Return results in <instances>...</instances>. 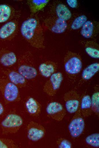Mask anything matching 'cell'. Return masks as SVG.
<instances>
[{"mask_svg":"<svg viewBox=\"0 0 99 148\" xmlns=\"http://www.w3.org/2000/svg\"><path fill=\"white\" fill-rule=\"evenodd\" d=\"M0 90L4 98L7 102H15L19 98L18 87L8 79H0Z\"/></svg>","mask_w":99,"mask_h":148,"instance_id":"cell-5","label":"cell"},{"mask_svg":"<svg viewBox=\"0 0 99 148\" xmlns=\"http://www.w3.org/2000/svg\"><path fill=\"white\" fill-rule=\"evenodd\" d=\"M80 107L71 120L68 129L71 136L73 138L80 136L82 133L85 127V123Z\"/></svg>","mask_w":99,"mask_h":148,"instance_id":"cell-6","label":"cell"},{"mask_svg":"<svg viewBox=\"0 0 99 148\" xmlns=\"http://www.w3.org/2000/svg\"><path fill=\"white\" fill-rule=\"evenodd\" d=\"M20 31L22 36L32 47L44 49V37L43 30L39 20L32 17L22 23Z\"/></svg>","mask_w":99,"mask_h":148,"instance_id":"cell-1","label":"cell"},{"mask_svg":"<svg viewBox=\"0 0 99 148\" xmlns=\"http://www.w3.org/2000/svg\"><path fill=\"white\" fill-rule=\"evenodd\" d=\"M63 79L62 73L56 72L52 75L45 83L43 91L50 96H54L59 88Z\"/></svg>","mask_w":99,"mask_h":148,"instance_id":"cell-7","label":"cell"},{"mask_svg":"<svg viewBox=\"0 0 99 148\" xmlns=\"http://www.w3.org/2000/svg\"><path fill=\"white\" fill-rule=\"evenodd\" d=\"M96 90L91 98V108L92 111L98 116L99 113V92L98 88L96 87Z\"/></svg>","mask_w":99,"mask_h":148,"instance_id":"cell-24","label":"cell"},{"mask_svg":"<svg viewBox=\"0 0 99 148\" xmlns=\"http://www.w3.org/2000/svg\"><path fill=\"white\" fill-rule=\"evenodd\" d=\"M99 30V22L97 21L87 20L81 27L80 33L84 38H93L98 34Z\"/></svg>","mask_w":99,"mask_h":148,"instance_id":"cell-12","label":"cell"},{"mask_svg":"<svg viewBox=\"0 0 99 148\" xmlns=\"http://www.w3.org/2000/svg\"><path fill=\"white\" fill-rule=\"evenodd\" d=\"M99 63L95 62L90 64L82 71L81 82L88 81L92 78L98 71Z\"/></svg>","mask_w":99,"mask_h":148,"instance_id":"cell-20","label":"cell"},{"mask_svg":"<svg viewBox=\"0 0 99 148\" xmlns=\"http://www.w3.org/2000/svg\"><path fill=\"white\" fill-rule=\"evenodd\" d=\"M25 106L28 113L32 116H38L41 111V106L40 103L32 97H30L25 103Z\"/></svg>","mask_w":99,"mask_h":148,"instance_id":"cell-18","label":"cell"},{"mask_svg":"<svg viewBox=\"0 0 99 148\" xmlns=\"http://www.w3.org/2000/svg\"><path fill=\"white\" fill-rule=\"evenodd\" d=\"M4 110L2 104L0 102V115L3 113Z\"/></svg>","mask_w":99,"mask_h":148,"instance_id":"cell-30","label":"cell"},{"mask_svg":"<svg viewBox=\"0 0 99 148\" xmlns=\"http://www.w3.org/2000/svg\"><path fill=\"white\" fill-rule=\"evenodd\" d=\"M28 138L33 141H37L42 138L46 133L44 127L33 121L30 122L26 127Z\"/></svg>","mask_w":99,"mask_h":148,"instance_id":"cell-10","label":"cell"},{"mask_svg":"<svg viewBox=\"0 0 99 148\" xmlns=\"http://www.w3.org/2000/svg\"><path fill=\"white\" fill-rule=\"evenodd\" d=\"M67 111L70 114L75 113L79 108L80 100L79 94L74 90L65 93L63 96Z\"/></svg>","mask_w":99,"mask_h":148,"instance_id":"cell-9","label":"cell"},{"mask_svg":"<svg viewBox=\"0 0 99 148\" xmlns=\"http://www.w3.org/2000/svg\"><path fill=\"white\" fill-rule=\"evenodd\" d=\"M17 24L15 21L7 22L0 28V38L7 39L14 34L17 30Z\"/></svg>","mask_w":99,"mask_h":148,"instance_id":"cell-16","label":"cell"},{"mask_svg":"<svg viewBox=\"0 0 99 148\" xmlns=\"http://www.w3.org/2000/svg\"><path fill=\"white\" fill-rule=\"evenodd\" d=\"M53 16L66 21L69 20L72 17V13L69 9L64 4L58 2L54 5L53 9Z\"/></svg>","mask_w":99,"mask_h":148,"instance_id":"cell-13","label":"cell"},{"mask_svg":"<svg viewBox=\"0 0 99 148\" xmlns=\"http://www.w3.org/2000/svg\"><path fill=\"white\" fill-rule=\"evenodd\" d=\"M57 68V63L51 61H47L40 64L38 70L41 75L46 78L49 77L56 72Z\"/></svg>","mask_w":99,"mask_h":148,"instance_id":"cell-15","label":"cell"},{"mask_svg":"<svg viewBox=\"0 0 99 148\" xmlns=\"http://www.w3.org/2000/svg\"><path fill=\"white\" fill-rule=\"evenodd\" d=\"M46 110L49 117L58 121H61L66 114L63 106L56 102L50 103L46 107Z\"/></svg>","mask_w":99,"mask_h":148,"instance_id":"cell-11","label":"cell"},{"mask_svg":"<svg viewBox=\"0 0 99 148\" xmlns=\"http://www.w3.org/2000/svg\"><path fill=\"white\" fill-rule=\"evenodd\" d=\"M43 24L47 29L56 34L64 32L67 27L66 21L54 16L45 19Z\"/></svg>","mask_w":99,"mask_h":148,"instance_id":"cell-8","label":"cell"},{"mask_svg":"<svg viewBox=\"0 0 99 148\" xmlns=\"http://www.w3.org/2000/svg\"><path fill=\"white\" fill-rule=\"evenodd\" d=\"M31 55L27 53L23 55L18 61V71L26 79L32 80L37 75V71L31 61Z\"/></svg>","mask_w":99,"mask_h":148,"instance_id":"cell-3","label":"cell"},{"mask_svg":"<svg viewBox=\"0 0 99 148\" xmlns=\"http://www.w3.org/2000/svg\"><path fill=\"white\" fill-rule=\"evenodd\" d=\"M8 79L18 87H24L26 84V79L18 71L14 70H7L4 71Z\"/></svg>","mask_w":99,"mask_h":148,"instance_id":"cell-14","label":"cell"},{"mask_svg":"<svg viewBox=\"0 0 99 148\" xmlns=\"http://www.w3.org/2000/svg\"><path fill=\"white\" fill-rule=\"evenodd\" d=\"M88 144L94 147H99V134L94 133L87 136L85 139Z\"/></svg>","mask_w":99,"mask_h":148,"instance_id":"cell-26","label":"cell"},{"mask_svg":"<svg viewBox=\"0 0 99 148\" xmlns=\"http://www.w3.org/2000/svg\"><path fill=\"white\" fill-rule=\"evenodd\" d=\"M18 145L12 139L0 138V148H15Z\"/></svg>","mask_w":99,"mask_h":148,"instance_id":"cell-27","label":"cell"},{"mask_svg":"<svg viewBox=\"0 0 99 148\" xmlns=\"http://www.w3.org/2000/svg\"><path fill=\"white\" fill-rule=\"evenodd\" d=\"M23 122L20 116L14 114H9L1 123L2 133L4 134L16 133L20 129Z\"/></svg>","mask_w":99,"mask_h":148,"instance_id":"cell-4","label":"cell"},{"mask_svg":"<svg viewBox=\"0 0 99 148\" xmlns=\"http://www.w3.org/2000/svg\"><path fill=\"white\" fill-rule=\"evenodd\" d=\"M87 20V18L84 15H80L76 17L73 20L71 25V28L73 30H77L82 27Z\"/></svg>","mask_w":99,"mask_h":148,"instance_id":"cell-25","label":"cell"},{"mask_svg":"<svg viewBox=\"0 0 99 148\" xmlns=\"http://www.w3.org/2000/svg\"><path fill=\"white\" fill-rule=\"evenodd\" d=\"M81 42L85 52L89 56L93 58H99V45L95 40L84 41Z\"/></svg>","mask_w":99,"mask_h":148,"instance_id":"cell-17","label":"cell"},{"mask_svg":"<svg viewBox=\"0 0 99 148\" xmlns=\"http://www.w3.org/2000/svg\"><path fill=\"white\" fill-rule=\"evenodd\" d=\"M11 13L12 9L10 6L6 4L0 5V23L7 21Z\"/></svg>","mask_w":99,"mask_h":148,"instance_id":"cell-23","label":"cell"},{"mask_svg":"<svg viewBox=\"0 0 99 148\" xmlns=\"http://www.w3.org/2000/svg\"><path fill=\"white\" fill-rule=\"evenodd\" d=\"M57 142L59 148H71L72 147L71 143L68 140L65 139H59Z\"/></svg>","mask_w":99,"mask_h":148,"instance_id":"cell-28","label":"cell"},{"mask_svg":"<svg viewBox=\"0 0 99 148\" xmlns=\"http://www.w3.org/2000/svg\"><path fill=\"white\" fill-rule=\"evenodd\" d=\"M17 58L15 54L12 51L4 52L0 56V63L6 67H9L17 62Z\"/></svg>","mask_w":99,"mask_h":148,"instance_id":"cell-21","label":"cell"},{"mask_svg":"<svg viewBox=\"0 0 99 148\" xmlns=\"http://www.w3.org/2000/svg\"><path fill=\"white\" fill-rule=\"evenodd\" d=\"M80 108L81 113L84 117H87L91 115L92 111L91 108V98L88 94L84 95L81 100Z\"/></svg>","mask_w":99,"mask_h":148,"instance_id":"cell-19","label":"cell"},{"mask_svg":"<svg viewBox=\"0 0 99 148\" xmlns=\"http://www.w3.org/2000/svg\"><path fill=\"white\" fill-rule=\"evenodd\" d=\"M66 2L68 5L72 8H76L78 6L77 0H67Z\"/></svg>","mask_w":99,"mask_h":148,"instance_id":"cell-29","label":"cell"},{"mask_svg":"<svg viewBox=\"0 0 99 148\" xmlns=\"http://www.w3.org/2000/svg\"><path fill=\"white\" fill-rule=\"evenodd\" d=\"M49 0H28L27 3L30 12L33 14L42 10L49 2Z\"/></svg>","mask_w":99,"mask_h":148,"instance_id":"cell-22","label":"cell"},{"mask_svg":"<svg viewBox=\"0 0 99 148\" xmlns=\"http://www.w3.org/2000/svg\"><path fill=\"white\" fill-rule=\"evenodd\" d=\"M63 61L67 75L71 81L75 80L82 67L80 56L76 53L69 51L64 57Z\"/></svg>","mask_w":99,"mask_h":148,"instance_id":"cell-2","label":"cell"}]
</instances>
